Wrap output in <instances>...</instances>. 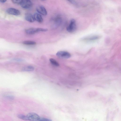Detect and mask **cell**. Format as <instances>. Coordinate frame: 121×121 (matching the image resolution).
<instances>
[{"label": "cell", "instance_id": "cell-16", "mask_svg": "<svg viewBox=\"0 0 121 121\" xmlns=\"http://www.w3.org/2000/svg\"><path fill=\"white\" fill-rule=\"evenodd\" d=\"M4 96L6 98L11 100H13L14 98L13 96L10 95H5Z\"/></svg>", "mask_w": 121, "mask_h": 121}, {"label": "cell", "instance_id": "cell-10", "mask_svg": "<svg viewBox=\"0 0 121 121\" xmlns=\"http://www.w3.org/2000/svg\"><path fill=\"white\" fill-rule=\"evenodd\" d=\"M35 20L39 23L42 22L43 21V19L40 14L38 13H35L33 16Z\"/></svg>", "mask_w": 121, "mask_h": 121}, {"label": "cell", "instance_id": "cell-13", "mask_svg": "<svg viewBox=\"0 0 121 121\" xmlns=\"http://www.w3.org/2000/svg\"><path fill=\"white\" fill-rule=\"evenodd\" d=\"M26 45H33L36 44V42L32 41H24L22 43Z\"/></svg>", "mask_w": 121, "mask_h": 121}, {"label": "cell", "instance_id": "cell-20", "mask_svg": "<svg viewBox=\"0 0 121 121\" xmlns=\"http://www.w3.org/2000/svg\"><path fill=\"white\" fill-rule=\"evenodd\" d=\"M69 1L70 3L73 4H76V3L74 0H66Z\"/></svg>", "mask_w": 121, "mask_h": 121}, {"label": "cell", "instance_id": "cell-14", "mask_svg": "<svg viewBox=\"0 0 121 121\" xmlns=\"http://www.w3.org/2000/svg\"><path fill=\"white\" fill-rule=\"evenodd\" d=\"M49 60L52 64L53 65L57 66H59V63L55 59L53 58H50Z\"/></svg>", "mask_w": 121, "mask_h": 121}, {"label": "cell", "instance_id": "cell-15", "mask_svg": "<svg viewBox=\"0 0 121 121\" xmlns=\"http://www.w3.org/2000/svg\"><path fill=\"white\" fill-rule=\"evenodd\" d=\"M18 117L21 119L24 120H28L27 119L26 116H25L22 114H19L17 116Z\"/></svg>", "mask_w": 121, "mask_h": 121}, {"label": "cell", "instance_id": "cell-7", "mask_svg": "<svg viewBox=\"0 0 121 121\" xmlns=\"http://www.w3.org/2000/svg\"><path fill=\"white\" fill-rule=\"evenodd\" d=\"M36 10L39 13L43 16H46L47 14V11L43 6H38L36 8Z\"/></svg>", "mask_w": 121, "mask_h": 121}, {"label": "cell", "instance_id": "cell-11", "mask_svg": "<svg viewBox=\"0 0 121 121\" xmlns=\"http://www.w3.org/2000/svg\"><path fill=\"white\" fill-rule=\"evenodd\" d=\"M26 33L28 34L32 35L38 32L37 28H31L26 30Z\"/></svg>", "mask_w": 121, "mask_h": 121}, {"label": "cell", "instance_id": "cell-8", "mask_svg": "<svg viewBox=\"0 0 121 121\" xmlns=\"http://www.w3.org/2000/svg\"><path fill=\"white\" fill-rule=\"evenodd\" d=\"M7 12L9 14L15 16L19 15L20 13L19 10L13 8L8 9L7 10Z\"/></svg>", "mask_w": 121, "mask_h": 121}, {"label": "cell", "instance_id": "cell-12", "mask_svg": "<svg viewBox=\"0 0 121 121\" xmlns=\"http://www.w3.org/2000/svg\"><path fill=\"white\" fill-rule=\"evenodd\" d=\"M34 69V68L31 66H28L24 67L22 69V70L25 71H33Z\"/></svg>", "mask_w": 121, "mask_h": 121}, {"label": "cell", "instance_id": "cell-18", "mask_svg": "<svg viewBox=\"0 0 121 121\" xmlns=\"http://www.w3.org/2000/svg\"><path fill=\"white\" fill-rule=\"evenodd\" d=\"M38 32L40 31H46L48 30V29L46 28H37Z\"/></svg>", "mask_w": 121, "mask_h": 121}, {"label": "cell", "instance_id": "cell-21", "mask_svg": "<svg viewBox=\"0 0 121 121\" xmlns=\"http://www.w3.org/2000/svg\"><path fill=\"white\" fill-rule=\"evenodd\" d=\"M7 0H0V2L2 3H4Z\"/></svg>", "mask_w": 121, "mask_h": 121}, {"label": "cell", "instance_id": "cell-3", "mask_svg": "<svg viewBox=\"0 0 121 121\" xmlns=\"http://www.w3.org/2000/svg\"><path fill=\"white\" fill-rule=\"evenodd\" d=\"M56 55L59 58L63 59L68 58L71 56L70 54L68 52L65 51H58L56 53Z\"/></svg>", "mask_w": 121, "mask_h": 121}, {"label": "cell", "instance_id": "cell-2", "mask_svg": "<svg viewBox=\"0 0 121 121\" xmlns=\"http://www.w3.org/2000/svg\"><path fill=\"white\" fill-rule=\"evenodd\" d=\"M28 120L33 121H39L40 118L39 116L34 112H30L26 115Z\"/></svg>", "mask_w": 121, "mask_h": 121}, {"label": "cell", "instance_id": "cell-6", "mask_svg": "<svg viewBox=\"0 0 121 121\" xmlns=\"http://www.w3.org/2000/svg\"><path fill=\"white\" fill-rule=\"evenodd\" d=\"M101 36L99 35H91L84 37L82 39V40L84 41H93L98 39Z\"/></svg>", "mask_w": 121, "mask_h": 121}, {"label": "cell", "instance_id": "cell-4", "mask_svg": "<svg viewBox=\"0 0 121 121\" xmlns=\"http://www.w3.org/2000/svg\"><path fill=\"white\" fill-rule=\"evenodd\" d=\"M22 8L25 9H28L31 8L32 4L30 0H22L20 4Z\"/></svg>", "mask_w": 121, "mask_h": 121}, {"label": "cell", "instance_id": "cell-19", "mask_svg": "<svg viewBox=\"0 0 121 121\" xmlns=\"http://www.w3.org/2000/svg\"><path fill=\"white\" fill-rule=\"evenodd\" d=\"M12 1L14 4H20L22 0H11Z\"/></svg>", "mask_w": 121, "mask_h": 121}, {"label": "cell", "instance_id": "cell-22", "mask_svg": "<svg viewBox=\"0 0 121 121\" xmlns=\"http://www.w3.org/2000/svg\"></svg>", "mask_w": 121, "mask_h": 121}, {"label": "cell", "instance_id": "cell-9", "mask_svg": "<svg viewBox=\"0 0 121 121\" xmlns=\"http://www.w3.org/2000/svg\"><path fill=\"white\" fill-rule=\"evenodd\" d=\"M25 19L26 20L30 22H33L35 21L33 16L30 13H26Z\"/></svg>", "mask_w": 121, "mask_h": 121}, {"label": "cell", "instance_id": "cell-5", "mask_svg": "<svg viewBox=\"0 0 121 121\" xmlns=\"http://www.w3.org/2000/svg\"><path fill=\"white\" fill-rule=\"evenodd\" d=\"M62 21V18L60 17H56L54 19V23L52 26V28H56L58 27L61 24Z\"/></svg>", "mask_w": 121, "mask_h": 121}, {"label": "cell", "instance_id": "cell-17", "mask_svg": "<svg viewBox=\"0 0 121 121\" xmlns=\"http://www.w3.org/2000/svg\"><path fill=\"white\" fill-rule=\"evenodd\" d=\"M51 121L52 120L43 117H40L39 121Z\"/></svg>", "mask_w": 121, "mask_h": 121}, {"label": "cell", "instance_id": "cell-1", "mask_svg": "<svg viewBox=\"0 0 121 121\" xmlns=\"http://www.w3.org/2000/svg\"><path fill=\"white\" fill-rule=\"evenodd\" d=\"M77 28L76 22L73 19H72L70 22L69 25L66 28L67 31L69 32L72 33L75 31Z\"/></svg>", "mask_w": 121, "mask_h": 121}]
</instances>
